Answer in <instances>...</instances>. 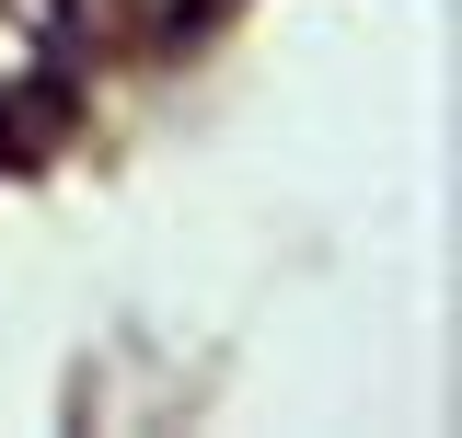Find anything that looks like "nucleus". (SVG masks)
<instances>
[{"mask_svg":"<svg viewBox=\"0 0 462 438\" xmlns=\"http://www.w3.org/2000/svg\"><path fill=\"white\" fill-rule=\"evenodd\" d=\"M69 81V0H0V139H23Z\"/></svg>","mask_w":462,"mask_h":438,"instance_id":"nucleus-1","label":"nucleus"}]
</instances>
